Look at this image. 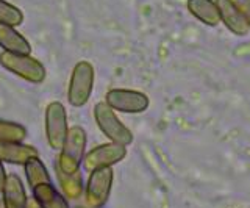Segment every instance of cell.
Instances as JSON below:
<instances>
[{
  "label": "cell",
  "instance_id": "5b68a950",
  "mask_svg": "<svg viewBox=\"0 0 250 208\" xmlns=\"http://www.w3.org/2000/svg\"><path fill=\"white\" fill-rule=\"evenodd\" d=\"M0 64L6 71L13 72L14 75L27 80L30 83H41L45 79V67L41 61L30 55H22V53H0Z\"/></svg>",
  "mask_w": 250,
  "mask_h": 208
},
{
  "label": "cell",
  "instance_id": "44dd1931",
  "mask_svg": "<svg viewBox=\"0 0 250 208\" xmlns=\"http://www.w3.org/2000/svg\"><path fill=\"white\" fill-rule=\"evenodd\" d=\"M27 208H42V207L38 204V200H36L35 197H30V199H28V205H27Z\"/></svg>",
  "mask_w": 250,
  "mask_h": 208
},
{
  "label": "cell",
  "instance_id": "7a4b0ae2",
  "mask_svg": "<svg viewBox=\"0 0 250 208\" xmlns=\"http://www.w3.org/2000/svg\"><path fill=\"white\" fill-rule=\"evenodd\" d=\"M94 119L97 127L104 133L109 143H116L121 146H130L133 143V133L128 127L122 124V121L116 116V111L106 102H99L94 106Z\"/></svg>",
  "mask_w": 250,
  "mask_h": 208
},
{
  "label": "cell",
  "instance_id": "2e32d148",
  "mask_svg": "<svg viewBox=\"0 0 250 208\" xmlns=\"http://www.w3.org/2000/svg\"><path fill=\"white\" fill-rule=\"evenodd\" d=\"M23 169H25V177H27V183L30 185V188L33 189L38 185L42 183H52L50 182V174L47 171L45 165L42 163L39 157H33L30 158L25 165H23Z\"/></svg>",
  "mask_w": 250,
  "mask_h": 208
},
{
  "label": "cell",
  "instance_id": "e0dca14e",
  "mask_svg": "<svg viewBox=\"0 0 250 208\" xmlns=\"http://www.w3.org/2000/svg\"><path fill=\"white\" fill-rule=\"evenodd\" d=\"M27 136V130L18 122L0 121V141L3 143H22Z\"/></svg>",
  "mask_w": 250,
  "mask_h": 208
},
{
  "label": "cell",
  "instance_id": "52a82bcc",
  "mask_svg": "<svg viewBox=\"0 0 250 208\" xmlns=\"http://www.w3.org/2000/svg\"><path fill=\"white\" fill-rule=\"evenodd\" d=\"M105 102L114 111L128 113V114L144 113L148 108V105H150L148 96L144 94V92L135 89H122V88L109 89L105 96Z\"/></svg>",
  "mask_w": 250,
  "mask_h": 208
},
{
  "label": "cell",
  "instance_id": "8992f818",
  "mask_svg": "<svg viewBox=\"0 0 250 208\" xmlns=\"http://www.w3.org/2000/svg\"><path fill=\"white\" fill-rule=\"evenodd\" d=\"M69 133L67 114L64 105L60 102H52L45 108V136L47 143L53 150H61Z\"/></svg>",
  "mask_w": 250,
  "mask_h": 208
},
{
  "label": "cell",
  "instance_id": "30bf717a",
  "mask_svg": "<svg viewBox=\"0 0 250 208\" xmlns=\"http://www.w3.org/2000/svg\"><path fill=\"white\" fill-rule=\"evenodd\" d=\"M28 196L23 182L18 174H10L8 175L6 185L2 192V200H3V208H27L28 205Z\"/></svg>",
  "mask_w": 250,
  "mask_h": 208
},
{
  "label": "cell",
  "instance_id": "6da1fadb",
  "mask_svg": "<svg viewBox=\"0 0 250 208\" xmlns=\"http://www.w3.org/2000/svg\"><path fill=\"white\" fill-rule=\"evenodd\" d=\"M86 132L80 125H74L69 128V133L66 136V141L60 150V155L57 160V165L62 172L75 174L80 171V166L84 160L86 150Z\"/></svg>",
  "mask_w": 250,
  "mask_h": 208
},
{
  "label": "cell",
  "instance_id": "9c48e42d",
  "mask_svg": "<svg viewBox=\"0 0 250 208\" xmlns=\"http://www.w3.org/2000/svg\"><path fill=\"white\" fill-rule=\"evenodd\" d=\"M216 5L219 14H221V22L225 25L227 30H230L234 36L249 35L250 27L231 0H216Z\"/></svg>",
  "mask_w": 250,
  "mask_h": 208
},
{
  "label": "cell",
  "instance_id": "7c38bea8",
  "mask_svg": "<svg viewBox=\"0 0 250 208\" xmlns=\"http://www.w3.org/2000/svg\"><path fill=\"white\" fill-rule=\"evenodd\" d=\"M186 6L188 11L203 25L217 27L221 24V14L214 0H188Z\"/></svg>",
  "mask_w": 250,
  "mask_h": 208
},
{
  "label": "cell",
  "instance_id": "ffe728a7",
  "mask_svg": "<svg viewBox=\"0 0 250 208\" xmlns=\"http://www.w3.org/2000/svg\"><path fill=\"white\" fill-rule=\"evenodd\" d=\"M6 180H8L6 171H5V167H3V163L0 161V194L3 192V188H5V185H6Z\"/></svg>",
  "mask_w": 250,
  "mask_h": 208
},
{
  "label": "cell",
  "instance_id": "3957f363",
  "mask_svg": "<svg viewBox=\"0 0 250 208\" xmlns=\"http://www.w3.org/2000/svg\"><path fill=\"white\" fill-rule=\"evenodd\" d=\"M94 88V66L89 61H78L69 80L67 100L69 104L80 108L88 104Z\"/></svg>",
  "mask_w": 250,
  "mask_h": 208
},
{
  "label": "cell",
  "instance_id": "d6986e66",
  "mask_svg": "<svg viewBox=\"0 0 250 208\" xmlns=\"http://www.w3.org/2000/svg\"><path fill=\"white\" fill-rule=\"evenodd\" d=\"M234 6L238 8V11L242 14V18L246 19V22L250 27V0H231Z\"/></svg>",
  "mask_w": 250,
  "mask_h": 208
},
{
  "label": "cell",
  "instance_id": "8fae6325",
  "mask_svg": "<svg viewBox=\"0 0 250 208\" xmlns=\"http://www.w3.org/2000/svg\"><path fill=\"white\" fill-rule=\"evenodd\" d=\"M39 157L33 146L23 143H3L0 141V161L10 165H25L30 158Z\"/></svg>",
  "mask_w": 250,
  "mask_h": 208
},
{
  "label": "cell",
  "instance_id": "9a60e30c",
  "mask_svg": "<svg viewBox=\"0 0 250 208\" xmlns=\"http://www.w3.org/2000/svg\"><path fill=\"white\" fill-rule=\"evenodd\" d=\"M33 197L42 208H70L67 199L58 192L52 183H42L33 188Z\"/></svg>",
  "mask_w": 250,
  "mask_h": 208
},
{
  "label": "cell",
  "instance_id": "ac0fdd59",
  "mask_svg": "<svg viewBox=\"0 0 250 208\" xmlns=\"http://www.w3.org/2000/svg\"><path fill=\"white\" fill-rule=\"evenodd\" d=\"M23 14L22 11L11 3L0 0V24L10 25V27H18L22 24Z\"/></svg>",
  "mask_w": 250,
  "mask_h": 208
},
{
  "label": "cell",
  "instance_id": "ba28073f",
  "mask_svg": "<svg viewBox=\"0 0 250 208\" xmlns=\"http://www.w3.org/2000/svg\"><path fill=\"white\" fill-rule=\"evenodd\" d=\"M127 155V147L116 143H105L96 146L84 155L83 169L86 172H92L102 167H113Z\"/></svg>",
  "mask_w": 250,
  "mask_h": 208
},
{
  "label": "cell",
  "instance_id": "277c9868",
  "mask_svg": "<svg viewBox=\"0 0 250 208\" xmlns=\"http://www.w3.org/2000/svg\"><path fill=\"white\" fill-rule=\"evenodd\" d=\"M113 182V167H102L89 172L88 183L84 185V207L104 208L111 194Z\"/></svg>",
  "mask_w": 250,
  "mask_h": 208
},
{
  "label": "cell",
  "instance_id": "4fadbf2b",
  "mask_svg": "<svg viewBox=\"0 0 250 208\" xmlns=\"http://www.w3.org/2000/svg\"><path fill=\"white\" fill-rule=\"evenodd\" d=\"M0 47L3 52L10 53H22V55H30L31 45L19 32H16L14 27L0 24Z\"/></svg>",
  "mask_w": 250,
  "mask_h": 208
},
{
  "label": "cell",
  "instance_id": "5bb4252c",
  "mask_svg": "<svg viewBox=\"0 0 250 208\" xmlns=\"http://www.w3.org/2000/svg\"><path fill=\"white\" fill-rule=\"evenodd\" d=\"M55 175H57L62 196L67 200H77L82 197V194L84 192V183H83V175L80 171L75 174H66L55 165Z\"/></svg>",
  "mask_w": 250,
  "mask_h": 208
},
{
  "label": "cell",
  "instance_id": "7402d4cb",
  "mask_svg": "<svg viewBox=\"0 0 250 208\" xmlns=\"http://www.w3.org/2000/svg\"><path fill=\"white\" fill-rule=\"evenodd\" d=\"M77 208H88V207H77Z\"/></svg>",
  "mask_w": 250,
  "mask_h": 208
}]
</instances>
